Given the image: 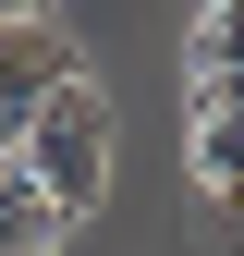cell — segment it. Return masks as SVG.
I'll return each instance as SVG.
<instances>
[{
  "label": "cell",
  "instance_id": "obj_3",
  "mask_svg": "<svg viewBox=\"0 0 244 256\" xmlns=\"http://www.w3.org/2000/svg\"><path fill=\"white\" fill-rule=\"evenodd\" d=\"M49 244H61V208L37 196V171L0 146V256H49Z\"/></svg>",
  "mask_w": 244,
  "mask_h": 256
},
{
  "label": "cell",
  "instance_id": "obj_2",
  "mask_svg": "<svg viewBox=\"0 0 244 256\" xmlns=\"http://www.w3.org/2000/svg\"><path fill=\"white\" fill-rule=\"evenodd\" d=\"M61 86H74V37H61L49 12H0V146H24V122H37Z\"/></svg>",
  "mask_w": 244,
  "mask_h": 256
},
{
  "label": "cell",
  "instance_id": "obj_4",
  "mask_svg": "<svg viewBox=\"0 0 244 256\" xmlns=\"http://www.w3.org/2000/svg\"><path fill=\"white\" fill-rule=\"evenodd\" d=\"M183 158H196V183H208V196H244V110L196 98V134H183Z\"/></svg>",
  "mask_w": 244,
  "mask_h": 256
},
{
  "label": "cell",
  "instance_id": "obj_1",
  "mask_svg": "<svg viewBox=\"0 0 244 256\" xmlns=\"http://www.w3.org/2000/svg\"><path fill=\"white\" fill-rule=\"evenodd\" d=\"M12 158L37 171V196L61 208V232H74V220L110 196V98L74 74V86H61V98H49L37 122H24V146H12Z\"/></svg>",
  "mask_w": 244,
  "mask_h": 256
},
{
  "label": "cell",
  "instance_id": "obj_5",
  "mask_svg": "<svg viewBox=\"0 0 244 256\" xmlns=\"http://www.w3.org/2000/svg\"><path fill=\"white\" fill-rule=\"evenodd\" d=\"M196 98H244V0L196 12Z\"/></svg>",
  "mask_w": 244,
  "mask_h": 256
}]
</instances>
